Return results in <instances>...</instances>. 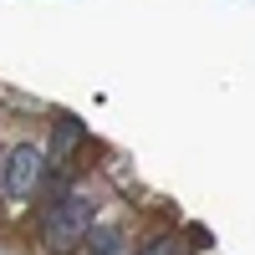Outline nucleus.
Wrapping results in <instances>:
<instances>
[{
    "mask_svg": "<svg viewBox=\"0 0 255 255\" xmlns=\"http://www.w3.org/2000/svg\"><path fill=\"white\" fill-rule=\"evenodd\" d=\"M133 255H179V240H174V235H158V240H148V245L133 250Z\"/></svg>",
    "mask_w": 255,
    "mask_h": 255,
    "instance_id": "obj_3",
    "label": "nucleus"
},
{
    "mask_svg": "<svg viewBox=\"0 0 255 255\" xmlns=\"http://www.w3.org/2000/svg\"><path fill=\"white\" fill-rule=\"evenodd\" d=\"M92 230H97V199L92 194H67L61 204H51V220L41 230V245L51 255H67V250H77L87 240Z\"/></svg>",
    "mask_w": 255,
    "mask_h": 255,
    "instance_id": "obj_1",
    "label": "nucleus"
},
{
    "mask_svg": "<svg viewBox=\"0 0 255 255\" xmlns=\"http://www.w3.org/2000/svg\"><path fill=\"white\" fill-rule=\"evenodd\" d=\"M41 148L36 143H10V153L5 163H0V194H5V204H26L36 194V184H41Z\"/></svg>",
    "mask_w": 255,
    "mask_h": 255,
    "instance_id": "obj_2",
    "label": "nucleus"
}]
</instances>
